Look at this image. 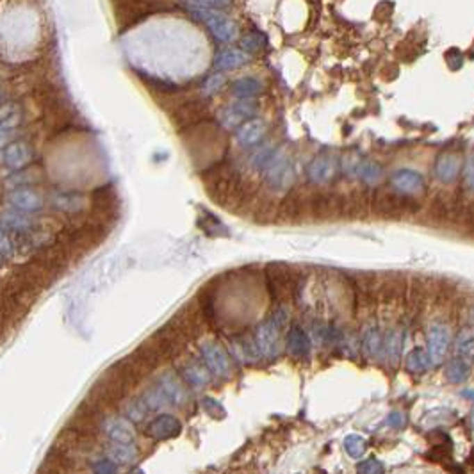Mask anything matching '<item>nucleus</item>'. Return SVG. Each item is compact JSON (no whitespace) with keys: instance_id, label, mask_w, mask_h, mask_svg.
Instances as JSON below:
<instances>
[{"instance_id":"f257e3e1","label":"nucleus","mask_w":474,"mask_h":474,"mask_svg":"<svg viewBox=\"0 0 474 474\" xmlns=\"http://www.w3.org/2000/svg\"><path fill=\"white\" fill-rule=\"evenodd\" d=\"M287 312L284 309L275 311L266 321H262L259 325L257 332H255V339H257L261 352L264 357H277L280 348H278V341H280V330L286 327Z\"/></svg>"},{"instance_id":"f03ea898","label":"nucleus","mask_w":474,"mask_h":474,"mask_svg":"<svg viewBox=\"0 0 474 474\" xmlns=\"http://www.w3.org/2000/svg\"><path fill=\"white\" fill-rule=\"evenodd\" d=\"M266 278L268 289H270V295L275 303L287 302V300H291V296L295 295L296 280L289 268L284 266V264H270L266 268Z\"/></svg>"},{"instance_id":"7ed1b4c3","label":"nucleus","mask_w":474,"mask_h":474,"mask_svg":"<svg viewBox=\"0 0 474 474\" xmlns=\"http://www.w3.org/2000/svg\"><path fill=\"white\" fill-rule=\"evenodd\" d=\"M200 359L214 376H220V378L230 376L232 368H230L229 355H227L225 350H223L218 343H214V341H204V343L200 344Z\"/></svg>"},{"instance_id":"20e7f679","label":"nucleus","mask_w":474,"mask_h":474,"mask_svg":"<svg viewBox=\"0 0 474 474\" xmlns=\"http://www.w3.org/2000/svg\"><path fill=\"white\" fill-rule=\"evenodd\" d=\"M264 175H266L268 184L277 191L289 188V184L293 182V164H291L289 157L282 152H277L273 159L264 168Z\"/></svg>"},{"instance_id":"39448f33","label":"nucleus","mask_w":474,"mask_h":474,"mask_svg":"<svg viewBox=\"0 0 474 474\" xmlns=\"http://www.w3.org/2000/svg\"><path fill=\"white\" fill-rule=\"evenodd\" d=\"M6 205H9L13 211H20V213H36L43 207V195L31 188L11 189L6 195Z\"/></svg>"},{"instance_id":"423d86ee","label":"nucleus","mask_w":474,"mask_h":474,"mask_svg":"<svg viewBox=\"0 0 474 474\" xmlns=\"http://www.w3.org/2000/svg\"><path fill=\"white\" fill-rule=\"evenodd\" d=\"M200 20H204L207 24V27L211 29V33L218 38L223 43H230V41L236 40L237 36V27L229 17H225L223 13H220L218 9H209V11L202 13Z\"/></svg>"},{"instance_id":"0eeeda50","label":"nucleus","mask_w":474,"mask_h":474,"mask_svg":"<svg viewBox=\"0 0 474 474\" xmlns=\"http://www.w3.org/2000/svg\"><path fill=\"white\" fill-rule=\"evenodd\" d=\"M34 159V152L29 143L25 141H11L4 145L2 150V161H4L6 168L17 172V170L29 166Z\"/></svg>"},{"instance_id":"6e6552de","label":"nucleus","mask_w":474,"mask_h":474,"mask_svg":"<svg viewBox=\"0 0 474 474\" xmlns=\"http://www.w3.org/2000/svg\"><path fill=\"white\" fill-rule=\"evenodd\" d=\"M451 343V334L450 328L442 323H435L430 327L428 336H426V344H428V355L432 359V362L439 364L442 362L448 353V348Z\"/></svg>"},{"instance_id":"1a4fd4ad","label":"nucleus","mask_w":474,"mask_h":474,"mask_svg":"<svg viewBox=\"0 0 474 474\" xmlns=\"http://www.w3.org/2000/svg\"><path fill=\"white\" fill-rule=\"evenodd\" d=\"M255 111H257V107H255V104L252 100L237 99V102L230 104V106H227L225 109L221 111L218 118H220L223 127L234 129L237 125H241L245 120L252 118L255 115Z\"/></svg>"},{"instance_id":"9d476101","label":"nucleus","mask_w":474,"mask_h":474,"mask_svg":"<svg viewBox=\"0 0 474 474\" xmlns=\"http://www.w3.org/2000/svg\"><path fill=\"white\" fill-rule=\"evenodd\" d=\"M148 437L157 439V441H166V439L177 437L182 432V425L177 417L170 416V414H161L156 419H152L145 428Z\"/></svg>"},{"instance_id":"9b49d317","label":"nucleus","mask_w":474,"mask_h":474,"mask_svg":"<svg viewBox=\"0 0 474 474\" xmlns=\"http://www.w3.org/2000/svg\"><path fill=\"white\" fill-rule=\"evenodd\" d=\"M391 184L401 195H412L425 189V179L412 170H400L391 177Z\"/></svg>"},{"instance_id":"f8f14e48","label":"nucleus","mask_w":474,"mask_h":474,"mask_svg":"<svg viewBox=\"0 0 474 474\" xmlns=\"http://www.w3.org/2000/svg\"><path fill=\"white\" fill-rule=\"evenodd\" d=\"M344 166H346L348 172L359 175L368 184H376L384 177V170H382L380 164L373 163V161H359L357 157H353V161L344 163Z\"/></svg>"},{"instance_id":"ddd939ff","label":"nucleus","mask_w":474,"mask_h":474,"mask_svg":"<svg viewBox=\"0 0 474 474\" xmlns=\"http://www.w3.org/2000/svg\"><path fill=\"white\" fill-rule=\"evenodd\" d=\"M50 204L54 205V209L61 211V213L75 214L81 213L82 209H84L86 198L77 191H56L50 197Z\"/></svg>"},{"instance_id":"4468645a","label":"nucleus","mask_w":474,"mask_h":474,"mask_svg":"<svg viewBox=\"0 0 474 474\" xmlns=\"http://www.w3.org/2000/svg\"><path fill=\"white\" fill-rule=\"evenodd\" d=\"M156 385L161 389V393L166 396V400H168L170 405L182 407L186 403V400H188V396H186L184 385L180 384L175 376L170 375V373H166V375L161 376Z\"/></svg>"},{"instance_id":"2eb2a0df","label":"nucleus","mask_w":474,"mask_h":474,"mask_svg":"<svg viewBox=\"0 0 474 474\" xmlns=\"http://www.w3.org/2000/svg\"><path fill=\"white\" fill-rule=\"evenodd\" d=\"M93 209L95 213L100 214V216H113L118 207V197H116V191L113 186H104L99 188L93 193Z\"/></svg>"},{"instance_id":"dca6fc26","label":"nucleus","mask_w":474,"mask_h":474,"mask_svg":"<svg viewBox=\"0 0 474 474\" xmlns=\"http://www.w3.org/2000/svg\"><path fill=\"white\" fill-rule=\"evenodd\" d=\"M230 344H232V352L245 362H257L261 357H264L255 337H248L243 334L239 337H232Z\"/></svg>"},{"instance_id":"f3484780","label":"nucleus","mask_w":474,"mask_h":474,"mask_svg":"<svg viewBox=\"0 0 474 474\" xmlns=\"http://www.w3.org/2000/svg\"><path fill=\"white\" fill-rule=\"evenodd\" d=\"M305 207H309V198L300 191H291L282 204L278 205V216L286 218V220H298L302 218Z\"/></svg>"},{"instance_id":"a211bd4d","label":"nucleus","mask_w":474,"mask_h":474,"mask_svg":"<svg viewBox=\"0 0 474 474\" xmlns=\"http://www.w3.org/2000/svg\"><path fill=\"white\" fill-rule=\"evenodd\" d=\"M286 346L287 352L293 357H296V359H303V357L311 353V339H309V336H307L298 325H293L289 328V332H287Z\"/></svg>"},{"instance_id":"6ab92c4d","label":"nucleus","mask_w":474,"mask_h":474,"mask_svg":"<svg viewBox=\"0 0 474 474\" xmlns=\"http://www.w3.org/2000/svg\"><path fill=\"white\" fill-rule=\"evenodd\" d=\"M205 116H207V106H204L202 102L184 104V106L175 111V122L179 123L180 127L189 129L193 125H198Z\"/></svg>"},{"instance_id":"aec40b11","label":"nucleus","mask_w":474,"mask_h":474,"mask_svg":"<svg viewBox=\"0 0 474 474\" xmlns=\"http://www.w3.org/2000/svg\"><path fill=\"white\" fill-rule=\"evenodd\" d=\"M45 179V172H43V168L41 166H38V164H29V166H25V168L22 170H17V172L13 173L11 177H8V180H6V186H15V188H25V186H33V184H38V182H41V180Z\"/></svg>"},{"instance_id":"412c9836","label":"nucleus","mask_w":474,"mask_h":474,"mask_svg":"<svg viewBox=\"0 0 474 474\" xmlns=\"http://www.w3.org/2000/svg\"><path fill=\"white\" fill-rule=\"evenodd\" d=\"M102 430L104 434L109 437V441H118V442H134V430H132L131 423L125 421V419H106L102 421Z\"/></svg>"},{"instance_id":"4be33fe9","label":"nucleus","mask_w":474,"mask_h":474,"mask_svg":"<svg viewBox=\"0 0 474 474\" xmlns=\"http://www.w3.org/2000/svg\"><path fill=\"white\" fill-rule=\"evenodd\" d=\"M264 134H266V123L262 120H252V122L243 123L241 129L237 131V141L241 147H255L261 143Z\"/></svg>"},{"instance_id":"5701e85b","label":"nucleus","mask_w":474,"mask_h":474,"mask_svg":"<svg viewBox=\"0 0 474 474\" xmlns=\"http://www.w3.org/2000/svg\"><path fill=\"white\" fill-rule=\"evenodd\" d=\"M334 172H336V164H334V161L327 156L316 157V159L307 166V177H309L311 182H316V184L328 182V180L334 177Z\"/></svg>"},{"instance_id":"b1692460","label":"nucleus","mask_w":474,"mask_h":474,"mask_svg":"<svg viewBox=\"0 0 474 474\" xmlns=\"http://www.w3.org/2000/svg\"><path fill=\"white\" fill-rule=\"evenodd\" d=\"M106 455L113 460V462L132 464L136 462V458H138V448L134 446V442L111 441L109 444L106 446Z\"/></svg>"},{"instance_id":"393cba45","label":"nucleus","mask_w":474,"mask_h":474,"mask_svg":"<svg viewBox=\"0 0 474 474\" xmlns=\"http://www.w3.org/2000/svg\"><path fill=\"white\" fill-rule=\"evenodd\" d=\"M207 368V366H205ZM200 362H186L182 368H180V373H182V378L188 382V385H191L193 389L197 391H202L205 385L209 384L211 376H209V369H205Z\"/></svg>"},{"instance_id":"a878e982","label":"nucleus","mask_w":474,"mask_h":474,"mask_svg":"<svg viewBox=\"0 0 474 474\" xmlns=\"http://www.w3.org/2000/svg\"><path fill=\"white\" fill-rule=\"evenodd\" d=\"M460 172V157L455 154H444L437 159L435 164V177L441 182H453Z\"/></svg>"},{"instance_id":"bb28decb","label":"nucleus","mask_w":474,"mask_h":474,"mask_svg":"<svg viewBox=\"0 0 474 474\" xmlns=\"http://www.w3.org/2000/svg\"><path fill=\"white\" fill-rule=\"evenodd\" d=\"M248 59L250 58H248V52H246V50L227 49L216 56V59H214V68L220 70V72H227V70L239 68V66L245 65Z\"/></svg>"},{"instance_id":"cd10ccee","label":"nucleus","mask_w":474,"mask_h":474,"mask_svg":"<svg viewBox=\"0 0 474 474\" xmlns=\"http://www.w3.org/2000/svg\"><path fill=\"white\" fill-rule=\"evenodd\" d=\"M375 205L380 213L393 216V214H398L403 211V207H405V198L393 195V193H376Z\"/></svg>"},{"instance_id":"c85d7f7f","label":"nucleus","mask_w":474,"mask_h":474,"mask_svg":"<svg viewBox=\"0 0 474 474\" xmlns=\"http://www.w3.org/2000/svg\"><path fill=\"white\" fill-rule=\"evenodd\" d=\"M232 93H234V97H237V99L252 100L254 97H257V95L262 93V82L254 77L239 79V81L234 82Z\"/></svg>"},{"instance_id":"c756f323","label":"nucleus","mask_w":474,"mask_h":474,"mask_svg":"<svg viewBox=\"0 0 474 474\" xmlns=\"http://www.w3.org/2000/svg\"><path fill=\"white\" fill-rule=\"evenodd\" d=\"M430 362H432V359H430L428 352H425L423 348H416L407 355L405 368L414 375H421L430 368Z\"/></svg>"},{"instance_id":"7c9ffc66","label":"nucleus","mask_w":474,"mask_h":474,"mask_svg":"<svg viewBox=\"0 0 474 474\" xmlns=\"http://www.w3.org/2000/svg\"><path fill=\"white\" fill-rule=\"evenodd\" d=\"M469 362L466 359H453L450 364L446 366V378L451 382V384H462L469 378Z\"/></svg>"},{"instance_id":"2f4dec72","label":"nucleus","mask_w":474,"mask_h":474,"mask_svg":"<svg viewBox=\"0 0 474 474\" xmlns=\"http://www.w3.org/2000/svg\"><path fill=\"white\" fill-rule=\"evenodd\" d=\"M362 346L368 357H378L384 352V337H382L380 330L376 327H371L366 330L364 337H362Z\"/></svg>"},{"instance_id":"473e14b6","label":"nucleus","mask_w":474,"mask_h":474,"mask_svg":"<svg viewBox=\"0 0 474 474\" xmlns=\"http://www.w3.org/2000/svg\"><path fill=\"white\" fill-rule=\"evenodd\" d=\"M22 123V109L18 104H4L2 107V134H8L9 131H15Z\"/></svg>"},{"instance_id":"72a5a7b5","label":"nucleus","mask_w":474,"mask_h":474,"mask_svg":"<svg viewBox=\"0 0 474 474\" xmlns=\"http://www.w3.org/2000/svg\"><path fill=\"white\" fill-rule=\"evenodd\" d=\"M455 348H457L458 357H462V359L466 360L474 359V330L466 328V330L460 332Z\"/></svg>"},{"instance_id":"f704fd0d","label":"nucleus","mask_w":474,"mask_h":474,"mask_svg":"<svg viewBox=\"0 0 474 474\" xmlns=\"http://www.w3.org/2000/svg\"><path fill=\"white\" fill-rule=\"evenodd\" d=\"M401 344H403V339H401L400 332L398 330L387 332V336L384 337V353L391 362H396V360L400 359Z\"/></svg>"},{"instance_id":"c9c22d12","label":"nucleus","mask_w":474,"mask_h":474,"mask_svg":"<svg viewBox=\"0 0 474 474\" xmlns=\"http://www.w3.org/2000/svg\"><path fill=\"white\" fill-rule=\"evenodd\" d=\"M344 450H346V453L352 458H362L364 457L366 450H368V444H366L364 437H360V435H350V437H346V441H344Z\"/></svg>"},{"instance_id":"e433bc0d","label":"nucleus","mask_w":474,"mask_h":474,"mask_svg":"<svg viewBox=\"0 0 474 474\" xmlns=\"http://www.w3.org/2000/svg\"><path fill=\"white\" fill-rule=\"evenodd\" d=\"M277 154V150H273V148H261V150H257L252 156V159H250V166L254 170H264L268 166V163H270L271 159H273V156Z\"/></svg>"},{"instance_id":"4c0bfd02","label":"nucleus","mask_w":474,"mask_h":474,"mask_svg":"<svg viewBox=\"0 0 474 474\" xmlns=\"http://www.w3.org/2000/svg\"><path fill=\"white\" fill-rule=\"evenodd\" d=\"M357 471L359 473H364V474H382L384 473V466H382L376 458H368V460H364V462H360L359 467H357Z\"/></svg>"},{"instance_id":"58836bf2","label":"nucleus","mask_w":474,"mask_h":474,"mask_svg":"<svg viewBox=\"0 0 474 474\" xmlns=\"http://www.w3.org/2000/svg\"><path fill=\"white\" fill-rule=\"evenodd\" d=\"M223 84H225V79H223V75H220V74L211 75V77L207 79V82H205L204 93L205 95L218 93V91L221 90V86H223Z\"/></svg>"},{"instance_id":"ea45409f","label":"nucleus","mask_w":474,"mask_h":474,"mask_svg":"<svg viewBox=\"0 0 474 474\" xmlns=\"http://www.w3.org/2000/svg\"><path fill=\"white\" fill-rule=\"evenodd\" d=\"M93 471L95 473H116L118 471V467L115 466V462L111 460L109 457L107 458H100V460H97V462H93Z\"/></svg>"},{"instance_id":"a19ab883","label":"nucleus","mask_w":474,"mask_h":474,"mask_svg":"<svg viewBox=\"0 0 474 474\" xmlns=\"http://www.w3.org/2000/svg\"><path fill=\"white\" fill-rule=\"evenodd\" d=\"M446 61H448V65H450L451 70H458L464 63L462 52H460V50H457V49H451L450 52L446 54Z\"/></svg>"},{"instance_id":"79ce46f5","label":"nucleus","mask_w":474,"mask_h":474,"mask_svg":"<svg viewBox=\"0 0 474 474\" xmlns=\"http://www.w3.org/2000/svg\"><path fill=\"white\" fill-rule=\"evenodd\" d=\"M464 179H466V184L474 191V156L467 161L466 172H464Z\"/></svg>"},{"instance_id":"37998d69","label":"nucleus","mask_w":474,"mask_h":474,"mask_svg":"<svg viewBox=\"0 0 474 474\" xmlns=\"http://www.w3.org/2000/svg\"><path fill=\"white\" fill-rule=\"evenodd\" d=\"M387 423L393 428H403L405 426V416L403 414H400V412H393L391 416H389V419H387Z\"/></svg>"},{"instance_id":"c03bdc74","label":"nucleus","mask_w":474,"mask_h":474,"mask_svg":"<svg viewBox=\"0 0 474 474\" xmlns=\"http://www.w3.org/2000/svg\"><path fill=\"white\" fill-rule=\"evenodd\" d=\"M462 396H464V398H467V400L474 401V389H467V391H464Z\"/></svg>"},{"instance_id":"a18cd8bd","label":"nucleus","mask_w":474,"mask_h":474,"mask_svg":"<svg viewBox=\"0 0 474 474\" xmlns=\"http://www.w3.org/2000/svg\"><path fill=\"white\" fill-rule=\"evenodd\" d=\"M211 2H214L218 8H227L230 4V0H211Z\"/></svg>"},{"instance_id":"49530a36","label":"nucleus","mask_w":474,"mask_h":474,"mask_svg":"<svg viewBox=\"0 0 474 474\" xmlns=\"http://www.w3.org/2000/svg\"><path fill=\"white\" fill-rule=\"evenodd\" d=\"M471 425H473V428H474V410L471 412Z\"/></svg>"},{"instance_id":"de8ad7c7","label":"nucleus","mask_w":474,"mask_h":474,"mask_svg":"<svg viewBox=\"0 0 474 474\" xmlns=\"http://www.w3.org/2000/svg\"><path fill=\"white\" fill-rule=\"evenodd\" d=\"M469 462L474 464V450H473V453H471V457H469Z\"/></svg>"},{"instance_id":"09e8293b","label":"nucleus","mask_w":474,"mask_h":474,"mask_svg":"<svg viewBox=\"0 0 474 474\" xmlns=\"http://www.w3.org/2000/svg\"><path fill=\"white\" fill-rule=\"evenodd\" d=\"M473 318H474V311H473ZM473 321H474V319H473Z\"/></svg>"}]
</instances>
